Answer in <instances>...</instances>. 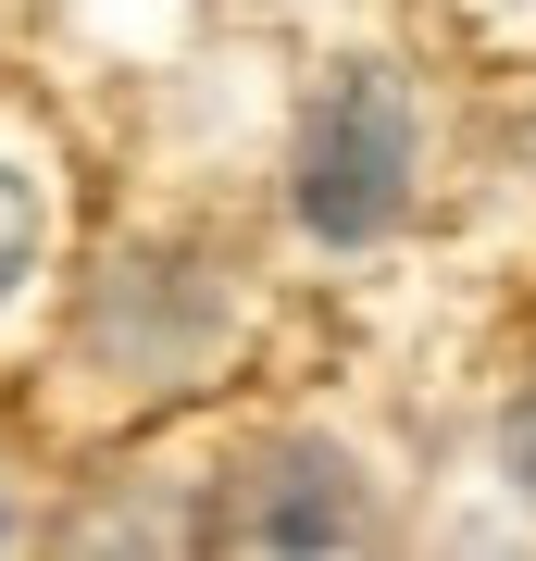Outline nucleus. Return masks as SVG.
<instances>
[{
    "instance_id": "1",
    "label": "nucleus",
    "mask_w": 536,
    "mask_h": 561,
    "mask_svg": "<svg viewBox=\"0 0 536 561\" xmlns=\"http://www.w3.org/2000/svg\"><path fill=\"white\" fill-rule=\"evenodd\" d=\"M412 201V101L387 62H338L299 113V225L312 238H375Z\"/></svg>"
},
{
    "instance_id": "3",
    "label": "nucleus",
    "mask_w": 536,
    "mask_h": 561,
    "mask_svg": "<svg viewBox=\"0 0 536 561\" xmlns=\"http://www.w3.org/2000/svg\"><path fill=\"white\" fill-rule=\"evenodd\" d=\"M25 262H38V187H25L13 162H0V300L25 287Z\"/></svg>"
},
{
    "instance_id": "2",
    "label": "nucleus",
    "mask_w": 536,
    "mask_h": 561,
    "mask_svg": "<svg viewBox=\"0 0 536 561\" xmlns=\"http://www.w3.org/2000/svg\"><path fill=\"white\" fill-rule=\"evenodd\" d=\"M350 537H362V500H350V474L324 449L250 461L225 486V512H213V549H350Z\"/></svg>"
}]
</instances>
